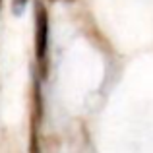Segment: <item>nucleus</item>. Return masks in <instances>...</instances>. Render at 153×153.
<instances>
[{"instance_id": "obj_1", "label": "nucleus", "mask_w": 153, "mask_h": 153, "mask_svg": "<svg viewBox=\"0 0 153 153\" xmlns=\"http://www.w3.org/2000/svg\"><path fill=\"white\" fill-rule=\"evenodd\" d=\"M47 54H49V14L43 4H35V56L41 66V74H47Z\"/></svg>"}, {"instance_id": "obj_2", "label": "nucleus", "mask_w": 153, "mask_h": 153, "mask_svg": "<svg viewBox=\"0 0 153 153\" xmlns=\"http://www.w3.org/2000/svg\"><path fill=\"white\" fill-rule=\"evenodd\" d=\"M29 153H43V151H41V143H39V136H37V122H35V124H31Z\"/></svg>"}, {"instance_id": "obj_3", "label": "nucleus", "mask_w": 153, "mask_h": 153, "mask_svg": "<svg viewBox=\"0 0 153 153\" xmlns=\"http://www.w3.org/2000/svg\"><path fill=\"white\" fill-rule=\"evenodd\" d=\"M12 2H14V12L16 14H22L25 4H27V0H12Z\"/></svg>"}, {"instance_id": "obj_4", "label": "nucleus", "mask_w": 153, "mask_h": 153, "mask_svg": "<svg viewBox=\"0 0 153 153\" xmlns=\"http://www.w3.org/2000/svg\"><path fill=\"white\" fill-rule=\"evenodd\" d=\"M0 2H2V0H0Z\"/></svg>"}]
</instances>
